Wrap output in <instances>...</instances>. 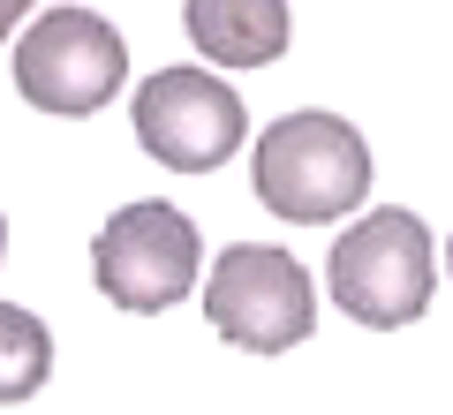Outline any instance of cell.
<instances>
[{
  "label": "cell",
  "instance_id": "obj_6",
  "mask_svg": "<svg viewBox=\"0 0 453 415\" xmlns=\"http://www.w3.org/2000/svg\"><path fill=\"white\" fill-rule=\"evenodd\" d=\"M204 318L234 348L280 355V348H303L310 340L318 295H310V272L288 250H273V242H234V250H219V265L204 280Z\"/></svg>",
  "mask_w": 453,
  "mask_h": 415
},
{
  "label": "cell",
  "instance_id": "obj_10",
  "mask_svg": "<svg viewBox=\"0 0 453 415\" xmlns=\"http://www.w3.org/2000/svg\"><path fill=\"white\" fill-rule=\"evenodd\" d=\"M0 257H8V219H0Z\"/></svg>",
  "mask_w": 453,
  "mask_h": 415
},
{
  "label": "cell",
  "instance_id": "obj_9",
  "mask_svg": "<svg viewBox=\"0 0 453 415\" xmlns=\"http://www.w3.org/2000/svg\"><path fill=\"white\" fill-rule=\"evenodd\" d=\"M23 16H31V0H0V38L16 31V23H23Z\"/></svg>",
  "mask_w": 453,
  "mask_h": 415
},
{
  "label": "cell",
  "instance_id": "obj_4",
  "mask_svg": "<svg viewBox=\"0 0 453 415\" xmlns=\"http://www.w3.org/2000/svg\"><path fill=\"white\" fill-rule=\"evenodd\" d=\"M121 83H129V46H121V31H113L106 16H91V8H46V16L16 38V91L31 98L38 113L83 121V113H98Z\"/></svg>",
  "mask_w": 453,
  "mask_h": 415
},
{
  "label": "cell",
  "instance_id": "obj_1",
  "mask_svg": "<svg viewBox=\"0 0 453 415\" xmlns=\"http://www.w3.org/2000/svg\"><path fill=\"white\" fill-rule=\"evenodd\" d=\"M250 189L265 211L295 227H325L340 211H356L371 196V144L356 136V121L340 113H280L257 136V159H250Z\"/></svg>",
  "mask_w": 453,
  "mask_h": 415
},
{
  "label": "cell",
  "instance_id": "obj_7",
  "mask_svg": "<svg viewBox=\"0 0 453 415\" xmlns=\"http://www.w3.org/2000/svg\"><path fill=\"white\" fill-rule=\"evenodd\" d=\"M181 23L219 68H273L288 53V0H189Z\"/></svg>",
  "mask_w": 453,
  "mask_h": 415
},
{
  "label": "cell",
  "instance_id": "obj_2",
  "mask_svg": "<svg viewBox=\"0 0 453 415\" xmlns=\"http://www.w3.org/2000/svg\"><path fill=\"white\" fill-rule=\"evenodd\" d=\"M325 288H333L340 318L393 333V325H416L431 310L438 288V257H431V227L416 211H363L348 234L325 257Z\"/></svg>",
  "mask_w": 453,
  "mask_h": 415
},
{
  "label": "cell",
  "instance_id": "obj_8",
  "mask_svg": "<svg viewBox=\"0 0 453 415\" xmlns=\"http://www.w3.org/2000/svg\"><path fill=\"white\" fill-rule=\"evenodd\" d=\"M53 378V333L23 303H0V408L31 400Z\"/></svg>",
  "mask_w": 453,
  "mask_h": 415
},
{
  "label": "cell",
  "instance_id": "obj_3",
  "mask_svg": "<svg viewBox=\"0 0 453 415\" xmlns=\"http://www.w3.org/2000/svg\"><path fill=\"white\" fill-rule=\"evenodd\" d=\"M196 265H204V234H196L189 211L174 204H121L91 242V280L113 310H174L181 295L196 288Z\"/></svg>",
  "mask_w": 453,
  "mask_h": 415
},
{
  "label": "cell",
  "instance_id": "obj_11",
  "mask_svg": "<svg viewBox=\"0 0 453 415\" xmlns=\"http://www.w3.org/2000/svg\"><path fill=\"white\" fill-rule=\"evenodd\" d=\"M446 272H453V242H446Z\"/></svg>",
  "mask_w": 453,
  "mask_h": 415
},
{
  "label": "cell",
  "instance_id": "obj_5",
  "mask_svg": "<svg viewBox=\"0 0 453 415\" xmlns=\"http://www.w3.org/2000/svg\"><path fill=\"white\" fill-rule=\"evenodd\" d=\"M136 144L174 174H219L250 136V106L234 83H219L211 68H159L136 83Z\"/></svg>",
  "mask_w": 453,
  "mask_h": 415
}]
</instances>
